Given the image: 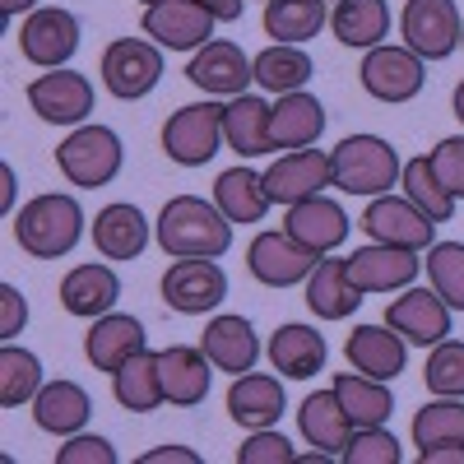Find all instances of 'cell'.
Instances as JSON below:
<instances>
[{
  "mask_svg": "<svg viewBox=\"0 0 464 464\" xmlns=\"http://www.w3.org/2000/svg\"><path fill=\"white\" fill-rule=\"evenodd\" d=\"M459 10L455 0H409L400 14L404 47L418 52L422 61H446L459 47Z\"/></svg>",
  "mask_w": 464,
  "mask_h": 464,
  "instance_id": "ba28073f",
  "label": "cell"
},
{
  "mask_svg": "<svg viewBox=\"0 0 464 464\" xmlns=\"http://www.w3.org/2000/svg\"><path fill=\"white\" fill-rule=\"evenodd\" d=\"M422 464H464V441H446V446H428L418 450Z\"/></svg>",
  "mask_w": 464,
  "mask_h": 464,
  "instance_id": "681fc988",
  "label": "cell"
},
{
  "mask_svg": "<svg viewBox=\"0 0 464 464\" xmlns=\"http://www.w3.org/2000/svg\"><path fill=\"white\" fill-rule=\"evenodd\" d=\"M330 391L339 395L353 428H381V422H391V413H395V400L385 391V381H372L362 372H339Z\"/></svg>",
  "mask_w": 464,
  "mask_h": 464,
  "instance_id": "d6a6232c",
  "label": "cell"
},
{
  "mask_svg": "<svg viewBox=\"0 0 464 464\" xmlns=\"http://www.w3.org/2000/svg\"><path fill=\"white\" fill-rule=\"evenodd\" d=\"M89 413H93V400H89L84 385H74V381H47L43 391H37V400H33V422L43 432H52V437L84 432Z\"/></svg>",
  "mask_w": 464,
  "mask_h": 464,
  "instance_id": "d4e9b609",
  "label": "cell"
},
{
  "mask_svg": "<svg viewBox=\"0 0 464 464\" xmlns=\"http://www.w3.org/2000/svg\"><path fill=\"white\" fill-rule=\"evenodd\" d=\"M223 140L237 159L269 153V102L256 93H237L223 107Z\"/></svg>",
  "mask_w": 464,
  "mask_h": 464,
  "instance_id": "4dcf8cb0",
  "label": "cell"
},
{
  "mask_svg": "<svg viewBox=\"0 0 464 464\" xmlns=\"http://www.w3.org/2000/svg\"><path fill=\"white\" fill-rule=\"evenodd\" d=\"M348 367L372 376V381H395L404 372V334H395L391 325H358L343 343Z\"/></svg>",
  "mask_w": 464,
  "mask_h": 464,
  "instance_id": "7402d4cb",
  "label": "cell"
},
{
  "mask_svg": "<svg viewBox=\"0 0 464 464\" xmlns=\"http://www.w3.org/2000/svg\"><path fill=\"white\" fill-rule=\"evenodd\" d=\"M325 186H334V177H330V153H321V149H293L265 172V190L275 205L312 200Z\"/></svg>",
  "mask_w": 464,
  "mask_h": 464,
  "instance_id": "9a60e30c",
  "label": "cell"
},
{
  "mask_svg": "<svg viewBox=\"0 0 464 464\" xmlns=\"http://www.w3.org/2000/svg\"><path fill=\"white\" fill-rule=\"evenodd\" d=\"M404 163L391 140L381 135H348L334 153H330V177L348 196H385L400 181Z\"/></svg>",
  "mask_w": 464,
  "mask_h": 464,
  "instance_id": "3957f363",
  "label": "cell"
},
{
  "mask_svg": "<svg viewBox=\"0 0 464 464\" xmlns=\"http://www.w3.org/2000/svg\"><path fill=\"white\" fill-rule=\"evenodd\" d=\"M186 80L196 84V89H205V93L237 98V93H246V84L256 80V74H251L246 52L237 43H223V37H218V43H205L196 56H190Z\"/></svg>",
  "mask_w": 464,
  "mask_h": 464,
  "instance_id": "e0dca14e",
  "label": "cell"
},
{
  "mask_svg": "<svg viewBox=\"0 0 464 464\" xmlns=\"http://www.w3.org/2000/svg\"><path fill=\"white\" fill-rule=\"evenodd\" d=\"M428 284L450 312H464V242H432L428 246Z\"/></svg>",
  "mask_w": 464,
  "mask_h": 464,
  "instance_id": "b9f144b4",
  "label": "cell"
},
{
  "mask_svg": "<svg viewBox=\"0 0 464 464\" xmlns=\"http://www.w3.org/2000/svg\"><path fill=\"white\" fill-rule=\"evenodd\" d=\"M284 385L279 376H265V372H242L237 381H232L227 391V413L232 422H242V428H275L279 413H284Z\"/></svg>",
  "mask_w": 464,
  "mask_h": 464,
  "instance_id": "cb8c5ba5",
  "label": "cell"
},
{
  "mask_svg": "<svg viewBox=\"0 0 464 464\" xmlns=\"http://www.w3.org/2000/svg\"><path fill=\"white\" fill-rule=\"evenodd\" d=\"M227 297V275L214 260H177L163 275V302L181 316H205Z\"/></svg>",
  "mask_w": 464,
  "mask_h": 464,
  "instance_id": "4fadbf2b",
  "label": "cell"
},
{
  "mask_svg": "<svg viewBox=\"0 0 464 464\" xmlns=\"http://www.w3.org/2000/svg\"><path fill=\"white\" fill-rule=\"evenodd\" d=\"M362 302V288L348 279V260H321L306 279V306L321 321H348Z\"/></svg>",
  "mask_w": 464,
  "mask_h": 464,
  "instance_id": "f1b7e54d",
  "label": "cell"
},
{
  "mask_svg": "<svg viewBox=\"0 0 464 464\" xmlns=\"http://www.w3.org/2000/svg\"><path fill=\"white\" fill-rule=\"evenodd\" d=\"M200 455L196 450H186V446H163V450H149L144 464H196Z\"/></svg>",
  "mask_w": 464,
  "mask_h": 464,
  "instance_id": "816d5d0a",
  "label": "cell"
},
{
  "mask_svg": "<svg viewBox=\"0 0 464 464\" xmlns=\"http://www.w3.org/2000/svg\"><path fill=\"white\" fill-rule=\"evenodd\" d=\"M24 10H37V0H0V14H5V19H14Z\"/></svg>",
  "mask_w": 464,
  "mask_h": 464,
  "instance_id": "db71d44e",
  "label": "cell"
},
{
  "mask_svg": "<svg viewBox=\"0 0 464 464\" xmlns=\"http://www.w3.org/2000/svg\"><path fill=\"white\" fill-rule=\"evenodd\" d=\"M358 227L367 232L372 242H381V246H404V251H428L432 246V232H437V223L422 214L409 196H372V205L362 209V218H358Z\"/></svg>",
  "mask_w": 464,
  "mask_h": 464,
  "instance_id": "52a82bcc",
  "label": "cell"
},
{
  "mask_svg": "<svg viewBox=\"0 0 464 464\" xmlns=\"http://www.w3.org/2000/svg\"><path fill=\"white\" fill-rule=\"evenodd\" d=\"M343 459L348 464H400V441H395V432H385V422L381 428H353V437L343 446Z\"/></svg>",
  "mask_w": 464,
  "mask_h": 464,
  "instance_id": "ee69618b",
  "label": "cell"
},
{
  "mask_svg": "<svg viewBox=\"0 0 464 464\" xmlns=\"http://www.w3.org/2000/svg\"><path fill=\"white\" fill-rule=\"evenodd\" d=\"M428 163H432L437 181L450 190V196H455V200H464V135L441 140V144L428 153Z\"/></svg>",
  "mask_w": 464,
  "mask_h": 464,
  "instance_id": "bcb514c9",
  "label": "cell"
},
{
  "mask_svg": "<svg viewBox=\"0 0 464 464\" xmlns=\"http://www.w3.org/2000/svg\"><path fill=\"white\" fill-rule=\"evenodd\" d=\"M140 348H144V325L135 316H121V312L98 316L89 339H84V353L98 372H121Z\"/></svg>",
  "mask_w": 464,
  "mask_h": 464,
  "instance_id": "4316f807",
  "label": "cell"
},
{
  "mask_svg": "<svg viewBox=\"0 0 464 464\" xmlns=\"http://www.w3.org/2000/svg\"><path fill=\"white\" fill-rule=\"evenodd\" d=\"M459 43H464V24H459Z\"/></svg>",
  "mask_w": 464,
  "mask_h": 464,
  "instance_id": "9f6ffc18",
  "label": "cell"
},
{
  "mask_svg": "<svg viewBox=\"0 0 464 464\" xmlns=\"http://www.w3.org/2000/svg\"><path fill=\"white\" fill-rule=\"evenodd\" d=\"M28 107L52 126H80L93 111V84L80 70H52L28 84Z\"/></svg>",
  "mask_w": 464,
  "mask_h": 464,
  "instance_id": "5bb4252c",
  "label": "cell"
},
{
  "mask_svg": "<svg viewBox=\"0 0 464 464\" xmlns=\"http://www.w3.org/2000/svg\"><path fill=\"white\" fill-rule=\"evenodd\" d=\"M121 159H126L121 135L107 130V126H80L56 144V168L65 172L70 186H80V190L107 186L116 172H121Z\"/></svg>",
  "mask_w": 464,
  "mask_h": 464,
  "instance_id": "277c9868",
  "label": "cell"
},
{
  "mask_svg": "<svg viewBox=\"0 0 464 464\" xmlns=\"http://www.w3.org/2000/svg\"><path fill=\"white\" fill-rule=\"evenodd\" d=\"M385 325L395 334H404V343H441L450 334V306L437 297V288H409L404 297L391 302Z\"/></svg>",
  "mask_w": 464,
  "mask_h": 464,
  "instance_id": "ac0fdd59",
  "label": "cell"
},
{
  "mask_svg": "<svg viewBox=\"0 0 464 464\" xmlns=\"http://www.w3.org/2000/svg\"><path fill=\"white\" fill-rule=\"evenodd\" d=\"M214 14L200 10L196 0H153L144 10V33L168 52H200L214 37Z\"/></svg>",
  "mask_w": 464,
  "mask_h": 464,
  "instance_id": "7c38bea8",
  "label": "cell"
},
{
  "mask_svg": "<svg viewBox=\"0 0 464 464\" xmlns=\"http://www.w3.org/2000/svg\"><path fill=\"white\" fill-rule=\"evenodd\" d=\"M19 52H24V61L43 65V70H61L80 52V19L70 10H56V5L33 10L19 28Z\"/></svg>",
  "mask_w": 464,
  "mask_h": 464,
  "instance_id": "9c48e42d",
  "label": "cell"
},
{
  "mask_svg": "<svg viewBox=\"0 0 464 464\" xmlns=\"http://www.w3.org/2000/svg\"><path fill=\"white\" fill-rule=\"evenodd\" d=\"M284 232H288V237H293L297 246L312 251V256H330L334 246H343V242H348V214H343L334 200L312 196V200L288 205Z\"/></svg>",
  "mask_w": 464,
  "mask_h": 464,
  "instance_id": "d6986e66",
  "label": "cell"
},
{
  "mask_svg": "<svg viewBox=\"0 0 464 464\" xmlns=\"http://www.w3.org/2000/svg\"><path fill=\"white\" fill-rule=\"evenodd\" d=\"M56 464H116V450H111V441H102V437H80V432H74V437L56 450Z\"/></svg>",
  "mask_w": 464,
  "mask_h": 464,
  "instance_id": "7dc6e473",
  "label": "cell"
},
{
  "mask_svg": "<svg viewBox=\"0 0 464 464\" xmlns=\"http://www.w3.org/2000/svg\"><path fill=\"white\" fill-rule=\"evenodd\" d=\"M163 80V52L159 43H140V37H116L102 52V84L111 98L135 102L144 93H153Z\"/></svg>",
  "mask_w": 464,
  "mask_h": 464,
  "instance_id": "8992f818",
  "label": "cell"
},
{
  "mask_svg": "<svg viewBox=\"0 0 464 464\" xmlns=\"http://www.w3.org/2000/svg\"><path fill=\"white\" fill-rule=\"evenodd\" d=\"M0 205H5V209L14 205V168H10V163L0 168Z\"/></svg>",
  "mask_w": 464,
  "mask_h": 464,
  "instance_id": "f5cc1de1",
  "label": "cell"
},
{
  "mask_svg": "<svg viewBox=\"0 0 464 464\" xmlns=\"http://www.w3.org/2000/svg\"><path fill=\"white\" fill-rule=\"evenodd\" d=\"M200 348L218 372H232V376L251 372L256 358H260V339H256L246 316H214L200 334Z\"/></svg>",
  "mask_w": 464,
  "mask_h": 464,
  "instance_id": "603a6c76",
  "label": "cell"
},
{
  "mask_svg": "<svg viewBox=\"0 0 464 464\" xmlns=\"http://www.w3.org/2000/svg\"><path fill=\"white\" fill-rule=\"evenodd\" d=\"M116 297H121V279H116L107 265H74L61 279V306L70 316L98 321L116 306Z\"/></svg>",
  "mask_w": 464,
  "mask_h": 464,
  "instance_id": "484cf974",
  "label": "cell"
},
{
  "mask_svg": "<svg viewBox=\"0 0 464 464\" xmlns=\"http://www.w3.org/2000/svg\"><path fill=\"white\" fill-rule=\"evenodd\" d=\"M196 5L200 10H209L218 24H237L242 19V5H246V0H196Z\"/></svg>",
  "mask_w": 464,
  "mask_h": 464,
  "instance_id": "f907efd6",
  "label": "cell"
},
{
  "mask_svg": "<svg viewBox=\"0 0 464 464\" xmlns=\"http://www.w3.org/2000/svg\"><path fill=\"white\" fill-rule=\"evenodd\" d=\"M159 246L172 260H218L232 246V223L214 200L172 196L159 214Z\"/></svg>",
  "mask_w": 464,
  "mask_h": 464,
  "instance_id": "6da1fadb",
  "label": "cell"
},
{
  "mask_svg": "<svg viewBox=\"0 0 464 464\" xmlns=\"http://www.w3.org/2000/svg\"><path fill=\"white\" fill-rule=\"evenodd\" d=\"M418 251H404V246H358L353 256H348V279H353L362 293H400L418 279Z\"/></svg>",
  "mask_w": 464,
  "mask_h": 464,
  "instance_id": "2e32d148",
  "label": "cell"
},
{
  "mask_svg": "<svg viewBox=\"0 0 464 464\" xmlns=\"http://www.w3.org/2000/svg\"><path fill=\"white\" fill-rule=\"evenodd\" d=\"M362 89L376 98V102H409L422 93V56L409 52V47H372L362 56V70H358Z\"/></svg>",
  "mask_w": 464,
  "mask_h": 464,
  "instance_id": "30bf717a",
  "label": "cell"
},
{
  "mask_svg": "<svg viewBox=\"0 0 464 464\" xmlns=\"http://www.w3.org/2000/svg\"><path fill=\"white\" fill-rule=\"evenodd\" d=\"M24 321H28V302H24V293L14 288V284H0V339H14L19 330H24Z\"/></svg>",
  "mask_w": 464,
  "mask_h": 464,
  "instance_id": "c3c4849f",
  "label": "cell"
},
{
  "mask_svg": "<svg viewBox=\"0 0 464 464\" xmlns=\"http://www.w3.org/2000/svg\"><path fill=\"white\" fill-rule=\"evenodd\" d=\"M330 28L343 47L372 52V47H381V37L391 33V5H385V0H339L334 14H330Z\"/></svg>",
  "mask_w": 464,
  "mask_h": 464,
  "instance_id": "e575fe53",
  "label": "cell"
},
{
  "mask_svg": "<svg viewBox=\"0 0 464 464\" xmlns=\"http://www.w3.org/2000/svg\"><path fill=\"white\" fill-rule=\"evenodd\" d=\"M93 246L102 260H135L149 246V223L135 205H107L93 218Z\"/></svg>",
  "mask_w": 464,
  "mask_h": 464,
  "instance_id": "1f68e13d",
  "label": "cell"
},
{
  "mask_svg": "<svg viewBox=\"0 0 464 464\" xmlns=\"http://www.w3.org/2000/svg\"><path fill=\"white\" fill-rule=\"evenodd\" d=\"M269 362L288 381H306L325 367V334H316L312 325H279L269 334Z\"/></svg>",
  "mask_w": 464,
  "mask_h": 464,
  "instance_id": "83f0119b",
  "label": "cell"
},
{
  "mask_svg": "<svg viewBox=\"0 0 464 464\" xmlns=\"http://www.w3.org/2000/svg\"><path fill=\"white\" fill-rule=\"evenodd\" d=\"M325 130V107L312 93H279L269 107V149H312Z\"/></svg>",
  "mask_w": 464,
  "mask_h": 464,
  "instance_id": "44dd1931",
  "label": "cell"
},
{
  "mask_svg": "<svg viewBox=\"0 0 464 464\" xmlns=\"http://www.w3.org/2000/svg\"><path fill=\"white\" fill-rule=\"evenodd\" d=\"M316 265H321V256H312L306 246H297L288 232H260V237L246 246V269H251L265 288L306 284Z\"/></svg>",
  "mask_w": 464,
  "mask_h": 464,
  "instance_id": "8fae6325",
  "label": "cell"
},
{
  "mask_svg": "<svg viewBox=\"0 0 464 464\" xmlns=\"http://www.w3.org/2000/svg\"><path fill=\"white\" fill-rule=\"evenodd\" d=\"M111 395L121 409L130 413H153L168 395H163V376H159V353H149V348H140V353L121 367L111 372Z\"/></svg>",
  "mask_w": 464,
  "mask_h": 464,
  "instance_id": "d590c367",
  "label": "cell"
},
{
  "mask_svg": "<svg viewBox=\"0 0 464 464\" xmlns=\"http://www.w3.org/2000/svg\"><path fill=\"white\" fill-rule=\"evenodd\" d=\"M84 237V209L74 196H37L14 218V242L33 260H61Z\"/></svg>",
  "mask_w": 464,
  "mask_h": 464,
  "instance_id": "7a4b0ae2",
  "label": "cell"
},
{
  "mask_svg": "<svg viewBox=\"0 0 464 464\" xmlns=\"http://www.w3.org/2000/svg\"><path fill=\"white\" fill-rule=\"evenodd\" d=\"M446 441H464V400H446L437 395L432 404H422L413 413V446H446Z\"/></svg>",
  "mask_w": 464,
  "mask_h": 464,
  "instance_id": "60d3db41",
  "label": "cell"
},
{
  "mask_svg": "<svg viewBox=\"0 0 464 464\" xmlns=\"http://www.w3.org/2000/svg\"><path fill=\"white\" fill-rule=\"evenodd\" d=\"M297 422H302V437L312 441L316 450L343 459V446H348V437H353V422H348V413H343V404H339L334 391L306 395L302 409H297Z\"/></svg>",
  "mask_w": 464,
  "mask_h": 464,
  "instance_id": "f546056e",
  "label": "cell"
},
{
  "mask_svg": "<svg viewBox=\"0 0 464 464\" xmlns=\"http://www.w3.org/2000/svg\"><path fill=\"white\" fill-rule=\"evenodd\" d=\"M265 5H269V0H265Z\"/></svg>",
  "mask_w": 464,
  "mask_h": 464,
  "instance_id": "680465c9",
  "label": "cell"
},
{
  "mask_svg": "<svg viewBox=\"0 0 464 464\" xmlns=\"http://www.w3.org/2000/svg\"><path fill=\"white\" fill-rule=\"evenodd\" d=\"M43 362H37L28 348H14V339L0 348V404L5 409H19V404H33L37 391H43Z\"/></svg>",
  "mask_w": 464,
  "mask_h": 464,
  "instance_id": "f35d334b",
  "label": "cell"
},
{
  "mask_svg": "<svg viewBox=\"0 0 464 464\" xmlns=\"http://www.w3.org/2000/svg\"><path fill=\"white\" fill-rule=\"evenodd\" d=\"M325 0H269L265 5V33L279 43H306L325 28Z\"/></svg>",
  "mask_w": 464,
  "mask_h": 464,
  "instance_id": "74e56055",
  "label": "cell"
},
{
  "mask_svg": "<svg viewBox=\"0 0 464 464\" xmlns=\"http://www.w3.org/2000/svg\"><path fill=\"white\" fill-rule=\"evenodd\" d=\"M144 5H153V0H144Z\"/></svg>",
  "mask_w": 464,
  "mask_h": 464,
  "instance_id": "6f0895ef",
  "label": "cell"
},
{
  "mask_svg": "<svg viewBox=\"0 0 464 464\" xmlns=\"http://www.w3.org/2000/svg\"><path fill=\"white\" fill-rule=\"evenodd\" d=\"M223 144V107L218 102H190L177 107L163 126V153L181 168H205Z\"/></svg>",
  "mask_w": 464,
  "mask_h": 464,
  "instance_id": "5b68a950",
  "label": "cell"
},
{
  "mask_svg": "<svg viewBox=\"0 0 464 464\" xmlns=\"http://www.w3.org/2000/svg\"><path fill=\"white\" fill-rule=\"evenodd\" d=\"M455 116H459V121H464V84L455 89Z\"/></svg>",
  "mask_w": 464,
  "mask_h": 464,
  "instance_id": "11a10c76",
  "label": "cell"
},
{
  "mask_svg": "<svg viewBox=\"0 0 464 464\" xmlns=\"http://www.w3.org/2000/svg\"><path fill=\"white\" fill-rule=\"evenodd\" d=\"M422 381H428L432 395L464 400V343L459 339L432 343V358H428V367H422Z\"/></svg>",
  "mask_w": 464,
  "mask_h": 464,
  "instance_id": "7bdbcfd3",
  "label": "cell"
},
{
  "mask_svg": "<svg viewBox=\"0 0 464 464\" xmlns=\"http://www.w3.org/2000/svg\"><path fill=\"white\" fill-rule=\"evenodd\" d=\"M251 74L269 93H297L306 80H312V56H306L302 47H293V43H279V47H265L251 61Z\"/></svg>",
  "mask_w": 464,
  "mask_h": 464,
  "instance_id": "8d00e7d4",
  "label": "cell"
},
{
  "mask_svg": "<svg viewBox=\"0 0 464 464\" xmlns=\"http://www.w3.org/2000/svg\"><path fill=\"white\" fill-rule=\"evenodd\" d=\"M214 362L205 358V348H190V343H172V348H163L159 353V376H163V395H168V404H177V409H196V404H205V395H209V372Z\"/></svg>",
  "mask_w": 464,
  "mask_h": 464,
  "instance_id": "ffe728a7",
  "label": "cell"
},
{
  "mask_svg": "<svg viewBox=\"0 0 464 464\" xmlns=\"http://www.w3.org/2000/svg\"><path fill=\"white\" fill-rule=\"evenodd\" d=\"M214 205L227 214V223H260L275 200H269L260 172H251V168H227V172H218V181H214Z\"/></svg>",
  "mask_w": 464,
  "mask_h": 464,
  "instance_id": "836d02e7",
  "label": "cell"
},
{
  "mask_svg": "<svg viewBox=\"0 0 464 464\" xmlns=\"http://www.w3.org/2000/svg\"><path fill=\"white\" fill-rule=\"evenodd\" d=\"M400 186H404V196H409L422 214H428L432 223H450V214H455V196L437 181V172H432L428 159H409L404 172H400Z\"/></svg>",
  "mask_w": 464,
  "mask_h": 464,
  "instance_id": "ab89813d",
  "label": "cell"
},
{
  "mask_svg": "<svg viewBox=\"0 0 464 464\" xmlns=\"http://www.w3.org/2000/svg\"><path fill=\"white\" fill-rule=\"evenodd\" d=\"M293 459H297V450L288 446V437L269 432V428H256L237 450V464H293Z\"/></svg>",
  "mask_w": 464,
  "mask_h": 464,
  "instance_id": "f6af8a7d",
  "label": "cell"
}]
</instances>
